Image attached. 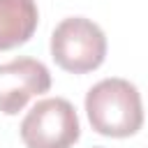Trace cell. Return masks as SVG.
Returning a JSON list of instances; mask_svg holds the SVG:
<instances>
[{
    "mask_svg": "<svg viewBox=\"0 0 148 148\" xmlns=\"http://www.w3.org/2000/svg\"><path fill=\"white\" fill-rule=\"evenodd\" d=\"M21 139L25 148H72L79 136V118L65 97L39 99L21 120Z\"/></svg>",
    "mask_w": 148,
    "mask_h": 148,
    "instance_id": "cell-3",
    "label": "cell"
},
{
    "mask_svg": "<svg viewBox=\"0 0 148 148\" xmlns=\"http://www.w3.org/2000/svg\"><path fill=\"white\" fill-rule=\"evenodd\" d=\"M95 148H99V146H95Z\"/></svg>",
    "mask_w": 148,
    "mask_h": 148,
    "instance_id": "cell-6",
    "label": "cell"
},
{
    "mask_svg": "<svg viewBox=\"0 0 148 148\" xmlns=\"http://www.w3.org/2000/svg\"><path fill=\"white\" fill-rule=\"evenodd\" d=\"M35 0H0V51L25 44L37 30Z\"/></svg>",
    "mask_w": 148,
    "mask_h": 148,
    "instance_id": "cell-5",
    "label": "cell"
},
{
    "mask_svg": "<svg viewBox=\"0 0 148 148\" xmlns=\"http://www.w3.org/2000/svg\"><path fill=\"white\" fill-rule=\"evenodd\" d=\"M86 113L95 132L113 139L132 136L143 125L141 95L127 79H102L86 95Z\"/></svg>",
    "mask_w": 148,
    "mask_h": 148,
    "instance_id": "cell-1",
    "label": "cell"
},
{
    "mask_svg": "<svg viewBox=\"0 0 148 148\" xmlns=\"http://www.w3.org/2000/svg\"><path fill=\"white\" fill-rule=\"evenodd\" d=\"M51 88V72L35 58H14L0 65V111L16 116L32 97Z\"/></svg>",
    "mask_w": 148,
    "mask_h": 148,
    "instance_id": "cell-4",
    "label": "cell"
},
{
    "mask_svg": "<svg viewBox=\"0 0 148 148\" xmlns=\"http://www.w3.org/2000/svg\"><path fill=\"white\" fill-rule=\"evenodd\" d=\"M51 58L60 69L72 74L92 72L106 58V37L86 16L62 18L51 35Z\"/></svg>",
    "mask_w": 148,
    "mask_h": 148,
    "instance_id": "cell-2",
    "label": "cell"
}]
</instances>
